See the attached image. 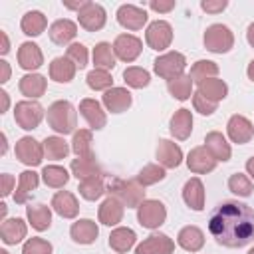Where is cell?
I'll use <instances>...</instances> for the list:
<instances>
[{"label":"cell","instance_id":"6da1fadb","mask_svg":"<svg viewBox=\"0 0 254 254\" xmlns=\"http://www.w3.org/2000/svg\"><path fill=\"white\" fill-rule=\"evenodd\" d=\"M208 232L226 248H244L254 240V210L238 200L220 202L208 218Z\"/></svg>","mask_w":254,"mask_h":254},{"label":"cell","instance_id":"7a4b0ae2","mask_svg":"<svg viewBox=\"0 0 254 254\" xmlns=\"http://www.w3.org/2000/svg\"><path fill=\"white\" fill-rule=\"evenodd\" d=\"M48 125L58 133V135H67L75 133L77 127V111L67 99H58L54 101L48 111H46Z\"/></svg>","mask_w":254,"mask_h":254},{"label":"cell","instance_id":"3957f363","mask_svg":"<svg viewBox=\"0 0 254 254\" xmlns=\"http://www.w3.org/2000/svg\"><path fill=\"white\" fill-rule=\"evenodd\" d=\"M111 196L123 202L127 208H139V204L145 200V187L137 183V179L127 181V179H111L109 181V190Z\"/></svg>","mask_w":254,"mask_h":254},{"label":"cell","instance_id":"277c9868","mask_svg":"<svg viewBox=\"0 0 254 254\" xmlns=\"http://www.w3.org/2000/svg\"><path fill=\"white\" fill-rule=\"evenodd\" d=\"M202 42L204 48L212 54H228L234 48V34L224 24H212L204 30Z\"/></svg>","mask_w":254,"mask_h":254},{"label":"cell","instance_id":"5b68a950","mask_svg":"<svg viewBox=\"0 0 254 254\" xmlns=\"http://www.w3.org/2000/svg\"><path fill=\"white\" fill-rule=\"evenodd\" d=\"M185 67H187V58L181 52H165L159 58H155V62H153L155 73L159 77L167 79V81L183 75L185 73Z\"/></svg>","mask_w":254,"mask_h":254},{"label":"cell","instance_id":"8992f818","mask_svg":"<svg viewBox=\"0 0 254 254\" xmlns=\"http://www.w3.org/2000/svg\"><path fill=\"white\" fill-rule=\"evenodd\" d=\"M42 119H44V107L36 99H22L16 103L14 121L18 123V127L32 131L42 123Z\"/></svg>","mask_w":254,"mask_h":254},{"label":"cell","instance_id":"52a82bcc","mask_svg":"<svg viewBox=\"0 0 254 254\" xmlns=\"http://www.w3.org/2000/svg\"><path fill=\"white\" fill-rule=\"evenodd\" d=\"M137 220L143 228L155 230L167 220V208L157 198H145L137 208Z\"/></svg>","mask_w":254,"mask_h":254},{"label":"cell","instance_id":"ba28073f","mask_svg":"<svg viewBox=\"0 0 254 254\" xmlns=\"http://www.w3.org/2000/svg\"><path fill=\"white\" fill-rule=\"evenodd\" d=\"M14 153H16V159L26 165V167H38L42 163V159L46 157L44 153V143L36 141L34 137L26 135L22 139L16 141V147H14Z\"/></svg>","mask_w":254,"mask_h":254},{"label":"cell","instance_id":"9c48e42d","mask_svg":"<svg viewBox=\"0 0 254 254\" xmlns=\"http://www.w3.org/2000/svg\"><path fill=\"white\" fill-rule=\"evenodd\" d=\"M145 42L151 50L155 52H163L171 46L173 42V26L167 20H155L147 26L145 32Z\"/></svg>","mask_w":254,"mask_h":254},{"label":"cell","instance_id":"30bf717a","mask_svg":"<svg viewBox=\"0 0 254 254\" xmlns=\"http://www.w3.org/2000/svg\"><path fill=\"white\" fill-rule=\"evenodd\" d=\"M141 50H143V42L133 34H119L113 42L115 58L121 62H127V64L135 62L141 56Z\"/></svg>","mask_w":254,"mask_h":254},{"label":"cell","instance_id":"8fae6325","mask_svg":"<svg viewBox=\"0 0 254 254\" xmlns=\"http://www.w3.org/2000/svg\"><path fill=\"white\" fill-rule=\"evenodd\" d=\"M77 22H79V26H81L83 30H87V32H97V30H101V28L105 26V22H107V12H105V8H103L101 4L89 2V4L77 14Z\"/></svg>","mask_w":254,"mask_h":254},{"label":"cell","instance_id":"7c38bea8","mask_svg":"<svg viewBox=\"0 0 254 254\" xmlns=\"http://www.w3.org/2000/svg\"><path fill=\"white\" fill-rule=\"evenodd\" d=\"M226 133H228V137H230L232 143L244 145V143H248V141L254 137V125H252V121H250L248 117L236 113V115H232V117L228 119V123H226Z\"/></svg>","mask_w":254,"mask_h":254},{"label":"cell","instance_id":"4fadbf2b","mask_svg":"<svg viewBox=\"0 0 254 254\" xmlns=\"http://www.w3.org/2000/svg\"><path fill=\"white\" fill-rule=\"evenodd\" d=\"M216 163H218V161L208 153V149H206L204 145L190 149L189 155H187V167H189V171L194 173V175H204V173L214 171Z\"/></svg>","mask_w":254,"mask_h":254},{"label":"cell","instance_id":"5bb4252c","mask_svg":"<svg viewBox=\"0 0 254 254\" xmlns=\"http://www.w3.org/2000/svg\"><path fill=\"white\" fill-rule=\"evenodd\" d=\"M173 252H175V242L163 232L143 238V242H139L135 248V254H173Z\"/></svg>","mask_w":254,"mask_h":254},{"label":"cell","instance_id":"9a60e30c","mask_svg":"<svg viewBox=\"0 0 254 254\" xmlns=\"http://www.w3.org/2000/svg\"><path fill=\"white\" fill-rule=\"evenodd\" d=\"M79 113L81 117L87 121V125L91 127V131H99L105 127L107 123V115L101 107V103L97 99H91V97H85L79 101Z\"/></svg>","mask_w":254,"mask_h":254},{"label":"cell","instance_id":"2e32d148","mask_svg":"<svg viewBox=\"0 0 254 254\" xmlns=\"http://www.w3.org/2000/svg\"><path fill=\"white\" fill-rule=\"evenodd\" d=\"M147 12L135 4H121L117 10V22L127 30H141L147 24Z\"/></svg>","mask_w":254,"mask_h":254},{"label":"cell","instance_id":"e0dca14e","mask_svg":"<svg viewBox=\"0 0 254 254\" xmlns=\"http://www.w3.org/2000/svg\"><path fill=\"white\" fill-rule=\"evenodd\" d=\"M42 64H44V54H42L38 44H34V42L20 44V48H18V65L22 69L34 73V69L42 67Z\"/></svg>","mask_w":254,"mask_h":254},{"label":"cell","instance_id":"ac0fdd59","mask_svg":"<svg viewBox=\"0 0 254 254\" xmlns=\"http://www.w3.org/2000/svg\"><path fill=\"white\" fill-rule=\"evenodd\" d=\"M101 101H103V107L107 111H111V113H123V111H127L131 107L133 97H131L129 89H125V87H111V89H107L103 93Z\"/></svg>","mask_w":254,"mask_h":254},{"label":"cell","instance_id":"d6986e66","mask_svg":"<svg viewBox=\"0 0 254 254\" xmlns=\"http://www.w3.org/2000/svg\"><path fill=\"white\" fill-rule=\"evenodd\" d=\"M69 236L77 244H83V246L85 244H93L97 240V236H99V226L91 218H79V220H75L71 224Z\"/></svg>","mask_w":254,"mask_h":254},{"label":"cell","instance_id":"ffe728a7","mask_svg":"<svg viewBox=\"0 0 254 254\" xmlns=\"http://www.w3.org/2000/svg\"><path fill=\"white\" fill-rule=\"evenodd\" d=\"M169 131H171V135H173L175 139H179V141L189 139L190 133H192V113H190V109H185V107L177 109V111L171 115Z\"/></svg>","mask_w":254,"mask_h":254},{"label":"cell","instance_id":"44dd1931","mask_svg":"<svg viewBox=\"0 0 254 254\" xmlns=\"http://www.w3.org/2000/svg\"><path fill=\"white\" fill-rule=\"evenodd\" d=\"M157 161L165 169H177L183 163V149L171 139H161L157 145Z\"/></svg>","mask_w":254,"mask_h":254},{"label":"cell","instance_id":"7402d4cb","mask_svg":"<svg viewBox=\"0 0 254 254\" xmlns=\"http://www.w3.org/2000/svg\"><path fill=\"white\" fill-rule=\"evenodd\" d=\"M183 200L189 208L200 212L204 208V185L198 177H190L183 187Z\"/></svg>","mask_w":254,"mask_h":254},{"label":"cell","instance_id":"603a6c76","mask_svg":"<svg viewBox=\"0 0 254 254\" xmlns=\"http://www.w3.org/2000/svg\"><path fill=\"white\" fill-rule=\"evenodd\" d=\"M50 40L58 46H67V44H73V38L77 36V24L67 20V18H62V20H56L52 26H50Z\"/></svg>","mask_w":254,"mask_h":254},{"label":"cell","instance_id":"cb8c5ba5","mask_svg":"<svg viewBox=\"0 0 254 254\" xmlns=\"http://www.w3.org/2000/svg\"><path fill=\"white\" fill-rule=\"evenodd\" d=\"M123 212H125L123 202L109 194V196L101 202L97 216H99V222H101V224H105V226H117V224L123 220Z\"/></svg>","mask_w":254,"mask_h":254},{"label":"cell","instance_id":"d4e9b609","mask_svg":"<svg viewBox=\"0 0 254 254\" xmlns=\"http://www.w3.org/2000/svg\"><path fill=\"white\" fill-rule=\"evenodd\" d=\"M52 208L62 216V218H75L79 212V202L73 192L69 190H58L52 198Z\"/></svg>","mask_w":254,"mask_h":254},{"label":"cell","instance_id":"484cf974","mask_svg":"<svg viewBox=\"0 0 254 254\" xmlns=\"http://www.w3.org/2000/svg\"><path fill=\"white\" fill-rule=\"evenodd\" d=\"M26 234H28V226H26V222H24L22 218H18V216H16V218H6V220L2 222V226H0V238H2V242L8 244V246L22 242V240L26 238Z\"/></svg>","mask_w":254,"mask_h":254},{"label":"cell","instance_id":"4316f807","mask_svg":"<svg viewBox=\"0 0 254 254\" xmlns=\"http://www.w3.org/2000/svg\"><path fill=\"white\" fill-rule=\"evenodd\" d=\"M204 147L208 149V153L216 159V161H228L230 155H232V149H230V143L226 141V137L220 133V131H210L206 133L204 137Z\"/></svg>","mask_w":254,"mask_h":254},{"label":"cell","instance_id":"83f0119b","mask_svg":"<svg viewBox=\"0 0 254 254\" xmlns=\"http://www.w3.org/2000/svg\"><path fill=\"white\" fill-rule=\"evenodd\" d=\"M69 171L71 175L77 179V181H85V179H91V177H99L103 175L101 173V167L99 163L95 161V155H89V157H77L71 161L69 165Z\"/></svg>","mask_w":254,"mask_h":254},{"label":"cell","instance_id":"f1b7e54d","mask_svg":"<svg viewBox=\"0 0 254 254\" xmlns=\"http://www.w3.org/2000/svg\"><path fill=\"white\" fill-rule=\"evenodd\" d=\"M75 71H77V65L65 56L54 58L50 64V77L58 83H69L75 77Z\"/></svg>","mask_w":254,"mask_h":254},{"label":"cell","instance_id":"f546056e","mask_svg":"<svg viewBox=\"0 0 254 254\" xmlns=\"http://www.w3.org/2000/svg\"><path fill=\"white\" fill-rule=\"evenodd\" d=\"M18 87H20V93L26 95L28 99H38V97H42V95L46 93V89H48V79H46L42 73H26V75L20 79Z\"/></svg>","mask_w":254,"mask_h":254},{"label":"cell","instance_id":"4dcf8cb0","mask_svg":"<svg viewBox=\"0 0 254 254\" xmlns=\"http://www.w3.org/2000/svg\"><path fill=\"white\" fill-rule=\"evenodd\" d=\"M26 218L32 224V228L38 232H44L52 226V210H50V206H46L42 202L28 204L26 206Z\"/></svg>","mask_w":254,"mask_h":254},{"label":"cell","instance_id":"1f68e13d","mask_svg":"<svg viewBox=\"0 0 254 254\" xmlns=\"http://www.w3.org/2000/svg\"><path fill=\"white\" fill-rule=\"evenodd\" d=\"M177 242H179V246H181L183 250H187V252H198V250L204 246V232H202L198 226L189 224V226H185V228L179 230Z\"/></svg>","mask_w":254,"mask_h":254},{"label":"cell","instance_id":"d6a6232c","mask_svg":"<svg viewBox=\"0 0 254 254\" xmlns=\"http://www.w3.org/2000/svg\"><path fill=\"white\" fill-rule=\"evenodd\" d=\"M137 242V234L133 228H127V226H117L111 230L109 234V246L117 252V254H123L127 250H131Z\"/></svg>","mask_w":254,"mask_h":254},{"label":"cell","instance_id":"836d02e7","mask_svg":"<svg viewBox=\"0 0 254 254\" xmlns=\"http://www.w3.org/2000/svg\"><path fill=\"white\" fill-rule=\"evenodd\" d=\"M196 91L200 95H204L208 101L218 103V101H222L228 95V85H226V81H222L218 77H208V79H202L198 83V89Z\"/></svg>","mask_w":254,"mask_h":254},{"label":"cell","instance_id":"e575fe53","mask_svg":"<svg viewBox=\"0 0 254 254\" xmlns=\"http://www.w3.org/2000/svg\"><path fill=\"white\" fill-rule=\"evenodd\" d=\"M38 185H40V175L38 173L30 171V169L20 173V181H18V189L14 192V200L18 204H24L30 198V194L38 189Z\"/></svg>","mask_w":254,"mask_h":254},{"label":"cell","instance_id":"d590c367","mask_svg":"<svg viewBox=\"0 0 254 254\" xmlns=\"http://www.w3.org/2000/svg\"><path fill=\"white\" fill-rule=\"evenodd\" d=\"M20 28H22V32H24L26 36L36 38V36H40V34L48 28V20H46V16H44L40 10H30V12H26V14L22 16Z\"/></svg>","mask_w":254,"mask_h":254},{"label":"cell","instance_id":"8d00e7d4","mask_svg":"<svg viewBox=\"0 0 254 254\" xmlns=\"http://www.w3.org/2000/svg\"><path fill=\"white\" fill-rule=\"evenodd\" d=\"M115 60L117 58H115V52H113L111 44H107V42L95 44V48H93V64H95L97 69H105V71L113 69L115 67Z\"/></svg>","mask_w":254,"mask_h":254},{"label":"cell","instance_id":"74e56055","mask_svg":"<svg viewBox=\"0 0 254 254\" xmlns=\"http://www.w3.org/2000/svg\"><path fill=\"white\" fill-rule=\"evenodd\" d=\"M42 181L50 189H62L69 181V173L60 165H46L42 169Z\"/></svg>","mask_w":254,"mask_h":254},{"label":"cell","instance_id":"f35d334b","mask_svg":"<svg viewBox=\"0 0 254 254\" xmlns=\"http://www.w3.org/2000/svg\"><path fill=\"white\" fill-rule=\"evenodd\" d=\"M192 83H194V81L190 79V75H189V73H183V75H179V77L167 81V89H169V93H171L175 99L187 101V99L192 95Z\"/></svg>","mask_w":254,"mask_h":254},{"label":"cell","instance_id":"ab89813d","mask_svg":"<svg viewBox=\"0 0 254 254\" xmlns=\"http://www.w3.org/2000/svg\"><path fill=\"white\" fill-rule=\"evenodd\" d=\"M69 149H71V147L67 145V141H65L64 137H60V135H52V137H46V139H44V153H46V157L52 159V161L65 159L67 153H69Z\"/></svg>","mask_w":254,"mask_h":254},{"label":"cell","instance_id":"60d3db41","mask_svg":"<svg viewBox=\"0 0 254 254\" xmlns=\"http://www.w3.org/2000/svg\"><path fill=\"white\" fill-rule=\"evenodd\" d=\"M79 194L85 198V200H97L103 196L105 192V181L103 177H91V179H85V181H79V187H77Z\"/></svg>","mask_w":254,"mask_h":254},{"label":"cell","instance_id":"b9f144b4","mask_svg":"<svg viewBox=\"0 0 254 254\" xmlns=\"http://www.w3.org/2000/svg\"><path fill=\"white\" fill-rule=\"evenodd\" d=\"M91 143H93L91 129H77L71 137V151L77 157H89V155H93Z\"/></svg>","mask_w":254,"mask_h":254},{"label":"cell","instance_id":"7bdbcfd3","mask_svg":"<svg viewBox=\"0 0 254 254\" xmlns=\"http://www.w3.org/2000/svg\"><path fill=\"white\" fill-rule=\"evenodd\" d=\"M123 79L129 87L133 89H143L151 83V73L143 67H137V65H131V67H125L123 71Z\"/></svg>","mask_w":254,"mask_h":254},{"label":"cell","instance_id":"ee69618b","mask_svg":"<svg viewBox=\"0 0 254 254\" xmlns=\"http://www.w3.org/2000/svg\"><path fill=\"white\" fill-rule=\"evenodd\" d=\"M190 79L192 81H196V83H200L202 79H208V77H216L218 75V65L214 64V62H210V60H198V62H194L192 64V67H190Z\"/></svg>","mask_w":254,"mask_h":254},{"label":"cell","instance_id":"f6af8a7d","mask_svg":"<svg viewBox=\"0 0 254 254\" xmlns=\"http://www.w3.org/2000/svg\"><path fill=\"white\" fill-rule=\"evenodd\" d=\"M85 81H87L89 89H93V91H107V89L113 87V77H111V73L105 71V69H97V67H93V69L87 73Z\"/></svg>","mask_w":254,"mask_h":254},{"label":"cell","instance_id":"bcb514c9","mask_svg":"<svg viewBox=\"0 0 254 254\" xmlns=\"http://www.w3.org/2000/svg\"><path fill=\"white\" fill-rule=\"evenodd\" d=\"M165 177H167V175H165V167L151 163V165H145V167L139 171V175H137V183L143 185V187H151V185L161 183Z\"/></svg>","mask_w":254,"mask_h":254},{"label":"cell","instance_id":"7dc6e473","mask_svg":"<svg viewBox=\"0 0 254 254\" xmlns=\"http://www.w3.org/2000/svg\"><path fill=\"white\" fill-rule=\"evenodd\" d=\"M228 189L236 196H250L252 194V179L242 175V173H234L228 179Z\"/></svg>","mask_w":254,"mask_h":254},{"label":"cell","instance_id":"c3c4849f","mask_svg":"<svg viewBox=\"0 0 254 254\" xmlns=\"http://www.w3.org/2000/svg\"><path fill=\"white\" fill-rule=\"evenodd\" d=\"M52 252H54V246L48 240L38 238V236L28 238L22 246V254H52Z\"/></svg>","mask_w":254,"mask_h":254},{"label":"cell","instance_id":"681fc988","mask_svg":"<svg viewBox=\"0 0 254 254\" xmlns=\"http://www.w3.org/2000/svg\"><path fill=\"white\" fill-rule=\"evenodd\" d=\"M65 58H69L77 65V69H83L87 65V48L83 44H79V42H73V44L67 46Z\"/></svg>","mask_w":254,"mask_h":254},{"label":"cell","instance_id":"f907efd6","mask_svg":"<svg viewBox=\"0 0 254 254\" xmlns=\"http://www.w3.org/2000/svg\"><path fill=\"white\" fill-rule=\"evenodd\" d=\"M192 105H194V111H198L200 115H212L216 111V103L208 101L204 95H200L198 91L192 93Z\"/></svg>","mask_w":254,"mask_h":254},{"label":"cell","instance_id":"816d5d0a","mask_svg":"<svg viewBox=\"0 0 254 254\" xmlns=\"http://www.w3.org/2000/svg\"><path fill=\"white\" fill-rule=\"evenodd\" d=\"M226 6H228L226 0H202V2H200V8H202L206 14H218V12H222Z\"/></svg>","mask_w":254,"mask_h":254},{"label":"cell","instance_id":"f5cc1de1","mask_svg":"<svg viewBox=\"0 0 254 254\" xmlns=\"http://www.w3.org/2000/svg\"><path fill=\"white\" fill-rule=\"evenodd\" d=\"M149 8L153 10V12H159V14H165V12H171L173 8H175V0H169V2H157V0H151L149 2Z\"/></svg>","mask_w":254,"mask_h":254},{"label":"cell","instance_id":"db71d44e","mask_svg":"<svg viewBox=\"0 0 254 254\" xmlns=\"http://www.w3.org/2000/svg\"><path fill=\"white\" fill-rule=\"evenodd\" d=\"M14 185H16V179L10 173H4L2 175V196H8L14 190Z\"/></svg>","mask_w":254,"mask_h":254},{"label":"cell","instance_id":"11a10c76","mask_svg":"<svg viewBox=\"0 0 254 254\" xmlns=\"http://www.w3.org/2000/svg\"><path fill=\"white\" fill-rule=\"evenodd\" d=\"M87 4H89V0H81V2H64V8H67V10H75V12L79 14Z\"/></svg>","mask_w":254,"mask_h":254},{"label":"cell","instance_id":"9f6ffc18","mask_svg":"<svg viewBox=\"0 0 254 254\" xmlns=\"http://www.w3.org/2000/svg\"><path fill=\"white\" fill-rule=\"evenodd\" d=\"M0 67H2L0 81H2V83H6V81L10 79V65H8V62H6V60H0Z\"/></svg>","mask_w":254,"mask_h":254},{"label":"cell","instance_id":"6f0895ef","mask_svg":"<svg viewBox=\"0 0 254 254\" xmlns=\"http://www.w3.org/2000/svg\"><path fill=\"white\" fill-rule=\"evenodd\" d=\"M0 40H2V46H0V54L4 56V54H8V52H10V42H8V36H6V32H0Z\"/></svg>","mask_w":254,"mask_h":254},{"label":"cell","instance_id":"680465c9","mask_svg":"<svg viewBox=\"0 0 254 254\" xmlns=\"http://www.w3.org/2000/svg\"><path fill=\"white\" fill-rule=\"evenodd\" d=\"M0 99H2V109H0V113H4V111L8 109V105H10V97H8L6 91H0Z\"/></svg>","mask_w":254,"mask_h":254},{"label":"cell","instance_id":"91938a15","mask_svg":"<svg viewBox=\"0 0 254 254\" xmlns=\"http://www.w3.org/2000/svg\"><path fill=\"white\" fill-rule=\"evenodd\" d=\"M246 40H248V44L254 48V22L248 26V30H246Z\"/></svg>","mask_w":254,"mask_h":254},{"label":"cell","instance_id":"94428289","mask_svg":"<svg viewBox=\"0 0 254 254\" xmlns=\"http://www.w3.org/2000/svg\"><path fill=\"white\" fill-rule=\"evenodd\" d=\"M246 173H248L250 179L254 181V157H250V159L246 161Z\"/></svg>","mask_w":254,"mask_h":254},{"label":"cell","instance_id":"6125c7cd","mask_svg":"<svg viewBox=\"0 0 254 254\" xmlns=\"http://www.w3.org/2000/svg\"><path fill=\"white\" fill-rule=\"evenodd\" d=\"M246 75H248L250 81H254V60L248 64V67H246Z\"/></svg>","mask_w":254,"mask_h":254},{"label":"cell","instance_id":"be15d7a7","mask_svg":"<svg viewBox=\"0 0 254 254\" xmlns=\"http://www.w3.org/2000/svg\"><path fill=\"white\" fill-rule=\"evenodd\" d=\"M0 139H2V147H0V155H4V153H6V149H8V145H6V133H2V135H0Z\"/></svg>","mask_w":254,"mask_h":254},{"label":"cell","instance_id":"e7e4bbea","mask_svg":"<svg viewBox=\"0 0 254 254\" xmlns=\"http://www.w3.org/2000/svg\"><path fill=\"white\" fill-rule=\"evenodd\" d=\"M4 216H6V204H4V202H2V204H0V218H2V222H4V220H6V218H4Z\"/></svg>","mask_w":254,"mask_h":254},{"label":"cell","instance_id":"03108f58","mask_svg":"<svg viewBox=\"0 0 254 254\" xmlns=\"http://www.w3.org/2000/svg\"><path fill=\"white\" fill-rule=\"evenodd\" d=\"M0 254H10V252L8 250H0Z\"/></svg>","mask_w":254,"mask_h":254},{"label":"cell","instance_id":"003e7915","mask_svg":"<svg viewBox=\"0 0 254 254\" xmlns=\"http://www.w3.org/2000/svg\"><path fill=\"white\" fill-rule=\"evenodd\" d=\"M248 254H254V248H250V252H248Z\"/></svg>","mask_w":254,"mask_h":254}]
</instances>
